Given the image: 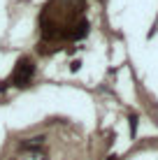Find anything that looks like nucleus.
<instances>
[{
  "instance_id": "obj_1",
  "label": "nucleus",
  "mask_w": 158,
  "mask_h": 160,
  "mask_svg": "<svg viewBox=\"0 0 158 160\" xmlns=\"http://www.w3.org/2000/svg\"><path fill=\"white\" fill-rule=\"evenodd\" d=\"M33 72H35V65H33L30 58H21L19 65H16L14 74H12V81L16 86H28L30 79H33Z\"/></svg>"
},
{
  "instance_id": "obj_2",
  "label": "nucleus",
  "mask_w": 158,
  "mask_h": 160,
  "mask_svg": "<svg viewBox=\"0 0 158 160\" xmlns=\"http://www.w3.org/2000/svg\"><path fill=\"white\" fill-rule=\"evenodd\" d=\"M86 30H89V23H86V21H81V23L77 26V30L72 32V37H81V35H86Z\"/></svg>"
}]
</instances>
